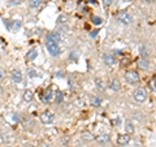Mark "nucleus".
Masks as SVG:
<instances>
[{"label":"nucleus","instance_id":"obj_1","mask_svg":"<svg viewBox=\"0 0 156 147\" xmlns=\"http://www.w3.org/2000/svg\"><path fill=\"white\" fill-rule=\"evenodd\" d=\"M44 45H46L47 51L50 52L51 56H58V55H60L61 50H60V47H58V43H56V42L51 41V39H47V38H46Z\"/></svg>","mask_w":156,"mask_h":147},{"label":"nucleus","instance_id":"obj_2","mask_svg":"<svg viewBox=\"0 0 156 147\" xmlns=\"http://www.w3.org/2000/svg\"><path fill=\"white\" fill-rule=\"evenodd\" d=\"M133 98H134L135 102L143 103L146 99H147V91H146L144 87H136L133 92Z\"/></svg>","mask_w":156,"mask_h":147},{"label":"nucleus","instance_id":"obj_3","mask_svg":"<svg viewBox=\"0 0 156 147\" xmlns=\"http://www.w3.org/2000/svg\"><path fill=\"white\" fill-rule=\"evenodd\" d=\"M117 21L124 23V25H129V23L133 22V17H131L126 11H121V12L117 13Z\"/></svg>","mask_w":156,"mask_h":147},{"label":"nucleus","instance_id":"obj_4","mask_svg":"<svg viewBox=\"0 0 156 147\" xmlns=\"http://www.w3.org/2000/svg\"><path fill=\"white\" fill-rule=\"evenodd\" d=\"M125 81L128 83H130V85H134V83H136L139 81V74L136 73V70L130 69L125 73Z\"/></svg>","mask_w":156,"mask_h":147},{"label":"nucleus","instance_id":"obj_5","mask_svg":"<svg viewBox=\"0 0 156 147\" xmlns=\"http://www.w3.org/2000/svg\"><path fill=\"white\" fill-rule=\"evenodd\" d=\"M4 25L7 26L8 31L14 33V31H17L18 29L22 26V23H21V21H11V20H4Z\"/></svg>","mask_w":156,"mask_h":147},{"label":"nucleus","instance_id":"obj_6","mask_svg":"<svg viewBox=\"0 0 156 147\" xmlns=\"http://www.w3.org/2000/svg\"><path fill=\"white\" fill-rule=\"evenodd\" d=\"M53 120H55V116H53V113L51 111H44L41 115V121H42V124H44V125L52 124Z\"/></svg>","mask_w":156,"mask_h":147},{"label":"nucleus","instance_id":"obj_7","mask_svg":"<svg viewBox=\"0 0 156 147\" xmlns=\"http://www.w3.org/2000/svg\"><path fill=\"white\" fill-rule=\"evenodd\" d=\"M95 141L99 145H107V143H109V142H111V137L108 134L103 133V134H99L98 137H95Z\"/></svg>","mask_w":156,"mask_h":147},{"label":"nucleus","instance_id":"obj_8","mask_svg":"<svg viewBox=\"0 0 156 147\" xmlns=\"http://www.w3.org/2000/svg\"><path fill=\"white\" fill-rule=\"evenodd\" d=\"M11 78L14 83H21L22 82V73L18 69H13L11 73Z\"/></svg>","mask_w":156,"mask_h":147},{"label":"nucleus","instance_id":"obj_9","mask_svg":"<svg viewBox=\"0 0 156 147\" xmlns=\"http://www.w3.org/2000/svg\"><path fill=\"white\" fill-rule=\"evenodd\" d=\"M103 61H104V64L105 65H108V66H112V65H115L116 64V59L113 55H109V53H105V55H103Z\"/></svg>","mask_w":156,"mask_h":147},{"label":"nucleus","instance_id":"obj_10","mask_svg":"<svg viewBox=\"0 0 156 147\" xmlns=\"http://www.w3.org/2000/svg\"><path fill=\"white\" fill-rule=\"evenodd\" d=\"M130 142V135L129 134H120L117 137V143L120 146H126Z\"/></svg>","mask_w":156,"mask_h":147},{"label":"nucleus","instance_id":"obj_11","mask_svg":"<svg viewBox=\"0 0 156 147\" xmlns=\"http://www.w3.org/2000/svg\"><path fill=\"white\" fill-rule=\"evenodd\" d=\"M46 38L47 39H51V41L56 42V43L61 42V35H60V33H58V31H51V33H48Z\"/></svg>","mask_w":156,"mask_h":147},{"label":"nucleus","instance_id":"obj_12","mask_svg":"<svg viewBox=\"0 0 156 147\" xmlns=\"http://www.w3.org/2000/svg\"><path fill=\"white\" fill-rule=\"evenodd\" d=\"M109 89L113 90V91H120L121 90V83L119 80H116V78H113V80L109 81Z\"/></svg>","mask_w":156,"mask_h":147},{"label":"nucleus","instance_id":"obj_13","mask_svg":"<svg viewBox=\"0 0 156 147\" xmlns=\"http://www.w3.org/2000/svg\"><path fill=\"white\" fill-rule=\"evenodd\" d=\"M38 56V50L37 48H31V50H29V52H26V60H35Z\"/></svg>","mask_w":156,"mask_h":147},{"label":"nucleus","instance_id":"obj_14","mask_svg":"<svg viewBox=\"0 0 156 147\" xmlns=\"http://www.w3.org/2000/svg\"><path fill=\"white\" fill-rule=\"evenodd\" d=\"M42 100H43V103H48L51 100V98H52V90L51 89H47L42 94Z\"/></svg>","mask_w":156,"mask_h":147},{"label":"nucleus","instance_id":"obj_15","mask_svg":"<svg viewBox=\"0 0 156 147\" xmlns=\"http://www.w3.org/2000/svg\"><path fill=\"white\" fill-rule=\"evenodd\" d=\"M138 66L140 69H147L148 68V59L147 57H140V60L138 61Z\"/></svg>","mask_w":156,"mask_h":147},{"label":"nucleus","instance_id":"obj_16","mask_svg":"<svg viewBox=\"0 0 156 147\" xmlns=\"http://www.w3.org/2000/svg\"><path fill=\"white\" fill-rule=\"evenodd\" d=\"M33 98H34L33 91H31V90H25V92H23V96H22V99L25 100V102H31V100H33Z\"/></svg>","mask_w":156,"mask_h":147},{"label":"nucleus","instance_id":"obj_17","mask_svg":"<svg viewBox=\"0 0 156 147\" xmlns=\"http://www.w3.org/2000/svg\"><path fill=\"white\" fill-rule=\"evenodd\" d=\"M68 22V16L66 14H60L57 17V25H65Z\"/></svg>","mask_w":156,"mask_h":147},{"label":"nucleus","instance_id":"obj_18","mask_svg":"<svg viewBox=\"0 0 156 147\" xmlns=\"http://www.w3.org/2000/svg\"><path fill=\"white\" fill-rule=\"evenodd\" d=\"M91 104L94 106V107H99V106L101 104V98H100V96H92Z\"/></svg>","mask_w":156,"mask_h":147},{"label":"nucleus","instance_id":"obj_19","mask_svg":"<svg viewBox=\"0 0 156 147\" xmlns=\"http://www.w3.org/2000/svg\"><path fill=\"white\" fill-rule=\"evenodd\" d=\"M82 139H83V141H92V139H95V137L92 135L91 133H87V131H85V133H82Z\"/></svg>","mask_w":156,"mask_h":147},{"label":"nucleus","instance_id":"obj_20","mask_svg":"<svg viewBox=\"0 0 156 147\" xmlns=\"http://www.w3.org/2000/svg\"><path fill=\"white\" fill-rule=\"evenodd\" d=\"M91 21L94 25H101V22H103V20H101V17L99 16H92L91 17Z\"/></svg>","mask_w":156,"mask_h":147},{"label":"nucleus","instance_id":"obj_21","mask_svg":"<svg viewBox=\"0 0 156 147\" xmlns=\"http://www.w3.org/2000/svg\"><path fill=\"white\" fill-rule=\"evenodd\" d=\"M41 3H42V0H30L29 5H30V8H38L41 5Z\"/></svg>","mask_w":156,"mask_h":147},{"label":"nucleus","instance_id":"obj_22","mask_svg":"<svg viewBox=\"0 0 156 147\" xmlns=\"http://www.w3.org/2000/svg\"><path fill=\"white\" fill-rule=\"evenodd\" d=\"M125 129H126V131H128V133H130V134H133V133H134V126H133V124H131L130 121L126 122Z\"/></svg>","mask_w":156,"mask_h":147},{"label":"nucleus","instance_id":"obj_23","mask_svg":"<svg viewBox=\"0 0 156 147\" xmlns=\"http://www.w3.org/2000/svg\"><path fill=\"white\" fill-rule=\"evenodd\" d=\"M55 100H56V103H62V100H64V95H62V92H60V91H57L56 92V98H55Z\"/></svg>","mask_w":156,"mask_h":147},{"label":"nucleus","instance_id":"obj_24","mask_svg":"<svg viewBox=\"0 0 156 147\" xmlns=\"http://www.w3.org/2000/svg\"><path fill=\"white\" fill-rule=\"evenodd\" d=\"M95 86L98 87L99 90H103L104 89V85H103V81L100 80V78H96L95 80Z\"/></svg>","mask_w":156,"mask_h":147},{"label":"nucleus","instance_id":"obj_25","mask_svg":"<svg viewBox=\"0 0 156 147\" xmlns=\"http://www.w3.org/2000/svg\"><path fill=\"white\" fill-rule=\"evenodd\" d=\"M27 73H29V77H39L38 72H37L35 69H30V70H29Z\"/></svg>","mask_w":156,"mask_h":147},{"label":"nucleus","instance_id":"obj_26","mask_svg":"<svg viewBox=\"0 0 156 147\" xmlns=\"http://www.w3.org/2000/svg\"><path fill=\"white\" fill-rule=\"evenodd\" d=\"M5 74H7V72L4 68L0 66V80H3V78H5Z\"/></svg>","mask_w":156,"mask_h":147},{"label":"nucleus","instance_id":"obj_27","mask_svg":"<svg viewBox=\"0 0 156 147\" xmlns=\"http://www.w3.org/2000/svg\"><path fill=\"white\" fill-rule=\"evenodd\" d=\"M148 86H150V89H152L154 91L156 90V87H155V78H152V81L148 82Z\"/></svg>","mask_w":156,"mask_h":147},{"label":"nucleus","instance_id":"obj_28","mask_svg":"<svg viewBox=\"0 0 156 147\" xmlns=\"http://www.w3.org/2000/svg\"><path fill=\"white\" fill-rule=\"evenodd\" d=\"M70 59H72V60H78L77 51H72V53H70Z\"/></svg>","mask_w":156,"mask_h":147},{"label":"nucleus","instance_id":"obj_29","mask_svg":"<svg viewBox=\"0 0 156 147\" xmlns=\"http://www.w3.org/2000/svg\"><path fill=\"white\" fill-rule=\"evenodd\" d=\"M112 124H113V126H119L121 124V119H115L112 120Z\"/></svg>","mask_w":156,"mask_h":147},{"label":"nucleus","instance_id":"obj_30","mask_svg":"<svg viewBox=\"0 0 156 147\" xmlns=\"http://www.w3.org/2000/svg\"><path fill=\"white\" fill-rule=\"evenodd\" d=\"M112 3H113V0H103V4L105 7H109Z\"/></svg>","mask_w":156,"mask_h":147},{"label":"nucleus","instance_id":"obj_31","mask_svg":"<svg viewBox=\"0 0 156 147\" xmlns=\"http://www.w3.org/2000/svg\"><path fill=\"white\" fill-rule=\"evenodd\" d=\"M20 3H21V0H13V2H9V5H14V4L17 5Z\"/></svg>","mask_w":156,"mask_h":147},{"label":"nucleus","instance_id":"obj_32","mask_svg":"<svg viewBox=\"0 0 156 147\" xmlns=\"http://www.w3.org/2000/svg\"><path fill=\"white\" fill-rule=\"evenodd\" d=\"M96 34H98V30H92V31H91V34H90V35H91V37H95Z\"/></svg>","mask_w":156,"mask_h":147},{"label":"nucleus","instance_id":"obj_33","mask_svg":"<svg viewBox=\"0 0 156 147\" xmlns=\"http://www.w3.org/2000/svg\"><path fill=\"white\" fill-rule=\"evenodd\" d=\"M144 2H147V3H152V2H155V0H144Z\"/></svg>","mask_w":156,"mask_h":147},{"label":"nucleus","instance_id":"obj_34","mask_svg":"<svg viewBox=\"0 0 156 147\" xmlns=\"http://www.w3.org/2000/svg\"><path fill=\"white\" fill-rule=\"evenodd\" d=\"M41 147H48V145H46V143H43V145H41Z\"/></svg>","mask_w":156,"mask_h":147},{"label":"nucleus","instance_id":"obj_35","mask_svg":"<svg viewBox=\"0 0 156 147\" xmlns=\"http://www.w3.org/2000/svg\"><path fill=\"white\" fill-rule=\"evenodd\" d=\"M3 94V89H2V87H0V95H2Z\"/></svg>","mask_w":156,"mask_h":147},{"label":"nucleus","instance_id":"obj_36","mask_svg":"<svg viewBox=\"0 0 156 147\" xmlns=\"http://www.w3.org/2000/svg\"><path fill=\"white\" fill-rule=\"evenodd\" d=\"M90 2H91V3H94V4H95V3H96V0H90Z\"/></svg>","mask_w":156,"mask_h":147},{"label":"nucleus","instance_id":"obj_37","mask_svg":"<svg viewBox=\"0 0 156 147\" xmlns=\"http://www.w3.org/2000/svg\"><path fill=\"white\" fill-rule=\"evenodd\" d=\"M27 147H34V146H27Z\"/></svg>","mask_w":156,"mask_h":147},{"label":"nucleus","instance_id":"obj_38","mask_svg":"<svg viewBox=\"0 0 156 147\" xmlns=\"http://www.w3.org/2000/svg\"><path fill=\"white\" fill-rule=\"evenodd\" d=\"M122 2H126V0H122Z\"/></svg>","mask_w":156,"mask_h":147},{"label":"nucleus","instance_id":"obj_39","mask_svg":"<svg viewBox=\"0 0 156 147\" xmlns=\"http://www.w3.org/2000/svg\"><path fill=\"white\" fill-rule=\"evenodd\" d=\"M8 147H11V146H8Z\"/></svg>","mask_w":156,"mask_h":147}]
</instances>
